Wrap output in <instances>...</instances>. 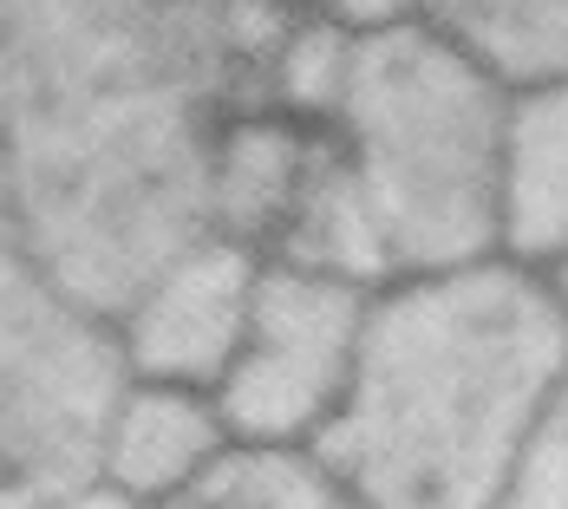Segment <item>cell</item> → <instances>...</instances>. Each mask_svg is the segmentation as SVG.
Instances as JSON below:
<instances>
[{"label":"cell","mask_w":568,"mask_h":509,"mask_svg":"<svg viewBox=\"0 0 568 509\" xmlns=\"http://www.w3.org/2000/svg\"><path fill=\"white\" fill-rule=\"evenodd\" d=\"M124 379L118 327L33 255L0 183V509H47L99 483Z\"/></svg>","instance_id":"cell-4"},{"label":"cell","mask_w":568,"mask_h":509,"mask_svg":"<svg viewBox=\"0 0 568 509\" xmlns=\"http://www.w3.org/2000/svg\"><path fill=\"white\" fill-rule=\"evenodd\" d=\"M373 294L379 287L346 275L262 262L242 346L216 379V405L242 445H314L327 431L359 359Z\"/></svg>","instance_id":"cell-5"},{"label":"cell","mask_w":568,"mask_h":509,"mask_svg":"<svg viewBox=\"0 0 568 509\" xmlns=\"http://www.w3.org/2000/svg\"><path fill=\"white\" fill-rule=\"evenodd\" d=\"M0 112H7V0H0Z\"/></svg>","instance_id":"cell-15"},{"label":"cell","mask_w":568,"mask_h":509,"mask_svg":"<svg viewBox=\"0 0 568 509\" xmlns=\"http://www.w3.org/2000/svg\"><path fill=\"white\" fill-rule=\"evenodd\" d=\"M412 13L484 59L510 92L568 79V0H412Z\"/></svg>","instance_id":"cell-10"},{"label":"cell","mask_w":568,"mask_h":509,"mask_svg":"<svg viewBox=\"0 0 568 509\" xmlns=\"http://www.w3.org/2000/svg\"><path fill=\"white\" fill-rule=\"evenodd\" d=\"M47 509H131V503L112 497L105 483H92V490H79V497H65V503H47Z\"/></svg>","instance_id":"cell-14"},{"label":"cell","mask_w":568,"mask_h":509,"mask_svg":"<svg viewBox=\"0 0 568 509\" xmlns=\"http://www.w3.org/2000/svg\"><path fill=\"white\" fill-rule=\"evenodd\" d=\"M321 124L327 118H301L287 105H248L229 124L223 157H216V235L268 262L287 210H294V190L307 176V157L321 144Z\"/></svg>","instance_id":"cell-9"},{"label":"cell","mask_w":568,"mask_h":509,"mask_svg":"<svg viewBox=\"0 0 568 509\" xmlns=\"http://www.w3.org/2000/svg\"><path fill=\"white\" fill-rule=\"evenodd\" d=\"M275 7H294V13H327V20H346V27H379V20L412 13V0H275Z\"/></svg>","instance_id":"cell-13"},{"label":"cell","mask_w":568,"mask_h":509,"mask_svg":"<svg viewBox=\"0 0 568 509\" xmlns=\"http://www.w3.org/2000/svg\"><path fill=\"white\" fill-rule=\"evenodd\" d=\"M510 118L516 92L432 20L398 13L353 33L327 124L386 235L393 282L497 255Z\"/></svg>","instance_id":"cell-3"},{"label":"cell","mask_w":568,"mask_h":509,"mask_svg":"<svg viewBox=\"0 0 568 509\" xmlns=\"http://www.w3.org/2000/svg\"><path fill=\"white\" fill-rule=\"evenodd\" d=\"M235 445L223 405L210 386L183 379H124L99 438V483L131 509L176 503L216 457Z\"/></svg>","instance_id":"cell-7"},{"label":"cell","mask_w":568,"mask_h":509,"mask_svg":"<svg viewBox=\"0 0 568 509\" xmlns=\"http://www.w3.org/2000/svg\"><path fill=\"white\" fill-rule=\"evenodd\" d=\"M294 7L275 0H7L0 183L33 255L92 314L216 235V157L275 105Z\"/></svg>","instance_id":"cell-1"},{"label":"cell","mask_w":568,"mask_h":509,"mask_svg":"<svg viewBox=\"0 0 568 509\" xmlns=\"http://www.w3.org/2000/svg\"><path fill=\"white\" fill-rule=\"evenodd\" d=\"M497 255L542 282L568 314V79L516 92Z\"/></svg>","instance_id":"cell-8"},{"label":"cell","mask_w":568,"mask_h":509,"mask_svg":"<svg viewBox=\"0 0 568 509\" xmlns=\"http://www.w3.org/2000/svg\"><path fill=\"white\" fill-rule=\"evenodd\" d=\"M497 509H568V386L549 405V418H542V431H536V445H529Z\"/></svg>","instance_id":"cell-12"},{"label":"cell","mask_w":568,"mask_h":509,"mask_svg":"<svg viewBox=\"0 0 568 509\" xmlns=\"http://www.w3.org/2000/svg\"><path fill=\"white\" fill-rule=\"evenodd\" d=\"M562 386L568 314L516 262L398 275L314 451L373 509H497Z\"/></svg>","instance_id":"cell-2"},{"label":"cell","mask_w":568,"mask_h":509,"mask_svg":"<svg viewBox=\"0 0 568 509\" xmlns=\"http://www.w3.org/2000/svg\"><path fill=\"white\" fill-rule=\"evenodd\" d=\"M255 282H262V255L210 235L190 255H176L164 275L138 287V301L118 314V346L124 366L138 379H183V386H210L229 373L248 307H255Z\"/></svg>","instance_id":"cell-6"},{"label":"cell","mask_w":568,"mask_h":509,"mask_svg":"<svg viewBox=\"0 0 568 509\" xmlns=\"http://www.w3.org/2000/svg\"><path fill=\"white\" fill-rule=\"evenodd\" d=\"M164 509H373L314 445H229Z\"/></svg>","instance_id":"cell-11"}]
</instances>
